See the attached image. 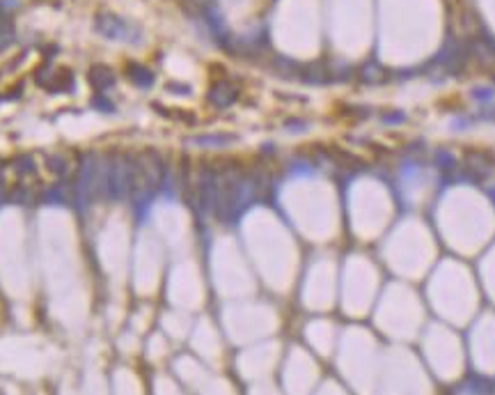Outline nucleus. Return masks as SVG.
Returning <instances> with one entry per match:
<instances>
[{
  "label": "nucleus",
  "mask_w": 495,
  "mask_h": 395,
  "mask_svg": "<svg viewBox=\"0 0 495 395\" xmlns=\"http://www.w3.org/2000/svg\"><path fill=\"white\" fill-rule=\"evenodd\" d=\"M96 30L103 37H108V40H129V35H126V23H122L120 18L113 14H101L96 18Z\"/></svg>",
  "instance_id": "nucleus-1"
},
{
  "label": "nucleus",
  "mask_w": 495,
  "mask_h": 395,
  "mask_svg": "<svg viewBox=\"0 0 495 395\" xmlns=\"http://www.w3.org/2000/svg\"><path fill=\"white\" fill-rule=\"evenodd\" d=\"M113 81H115V76L108 67H94L90 72V83L94 88H106V85H110Z\"/></svg>",
  "instance_id": "nucleus-2"
},
{
  "label": "nucleus",
  "mask_w": 495,
  "mask_h": 395,
  "mask_svg": "<svg viewBox=\"0 0 495 395\" xmlns=\"http://www.w3.org/2000/svg\"><path fill=\"white\" fill-rule=\"evenodd\" d=\"M14 40V26L7 18H0V49H5Z\"/></svg>",
  "instance_id": "nucleus-3"
}]
</instances>
